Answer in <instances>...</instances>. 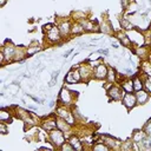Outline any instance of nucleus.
<instances>
[{
  "label": "nucleus",
  "mask_w": 151,
  "mask_h": 151,
  "mask_svg": "<svg viewBox=\"0 0 151 151\" xmlns=\"http://www.w3.org/2000/svg\"><path fill=\"white\" fill-rule=\"evenodd\" d=\"M99 54H100L99 52H97V53H93V54H91V55H90V59H88V60H98V59L100 58V57H99Z\"/></svg>",
  "instance_id": "34"
},
{
  "label": "nucleus",
  "mask_w": 151,
  "mask_h": 151,
  "mask_svg": "<svg viewBox=\"0 0 151 151\" xmlns=\"http://www.w3.org/2000/svg\"><path fill=\"white\" fill-rule=\"evenodd\" d=\"M58 74H59V71H57V72H54V73L52 74V79H51V81L48 83V85H50V86H53V85L55 84L57 78H58Z\"/></svg>",
  "instance_id": "33"
},
{
  "label": "nucleus",
  "mask_w": 151,
  "mask_h": 151,
  "mask_svg": "<svg viewBox=\"0 0 151 151\" xmlns=\"http://www.w3.org/2000/svg\"><path fill=\"white\" fill-rule=\"evenodd\" d=\"M79 72L81 76V80L83 81H87L92 76H93V68L91 67V65H80L79 67Z\"/></svg>",
  "instance_id": "10"
},
{
  "label": "nucleus",
  "mask_w": 151,
  "mask_h": 151,
  "mask_svg": "<svg viewBox=\"0 0 151 151\" xmlns=\"http://www.w3.org/2000/svg\"><path fill=\"white\" fill-rule=\"evenodd\" d=\"M0 120L4 122V123L9 122V120H11V113H9V111L1 110V111H0Z\"/></svg>",
  "instance_id": "23"
},
{
  "label": "nucleus",
  "mask_w": 151,
  "mask_h": 151,
  "mask_svg": "<svg viewBox=\"0 0 151 151\" xmlns=\"http://www.w3.org/2000/svg\"><path fill=\"white\" fill-rule=\"evenodd\" d=\"M142 68H143V72H144L145 76L151 77V63H150V61H145V63H143Z\"/></svg>",
  "instance_id": "25"
},
{
  "label": "nucleus",
  "mask_w": 151,
  "mask_h": 151,
  "mask_svg": "<svg viewBox=\"0 0 151 151\" xmlns=\"http://www.w3.org/2000/svg\"><path fill=\"white\" fill-rule=\"evenodd\" d=\"M92 149H93L94 151H107V150H110V147H109L104 142H103V143H101V142H98L97 144L93 145Z\"/></svg>",
  "instance_id": "22"
},
{
  "label": "nucleus",
  "mask_w": 151,
  "mask_h": 151,
  "mask_svg": "<svg viewBox=\"0 0 151 151\" xmlns=\"http://www.w3.org/2000/svg\"><path fill=\"white\" fill-rule=\"evenodd\" d=\"M112 46H113V47H114V48H117V47H118V44H116V42H114V44H113V42H112Z\"/></svg>",
  "instance_id": "39"
},
{
  "label": "nucleus",
  "mask_w": 151,
  "mask_h": 151,
  "mask_svg": "<svg viewBox=\"0 0 151 151\" xmlns=\"http://www.w3.org/2000/svg\"><path fill=\"white\" fill-rule=\"evenodd\" d=\"M122 88L126 92V93H130V92H133V83L131 79H126L123 81L122 84Z\"/></svg>",
  "instance_id": "18"
},
{
  "label": "nucleus",
  "mask_w": 151,
  "mask_h": 151,
  "mask_svg": "<svg viewBox=\"0 0 151 151\" xmlns=\"http://www.w3.org/2000/svg\"><path fill=\"white\" fill-rule=\"evenodd\" d=\"M122 101H123L124 106H125L127 110H131V109L137 104L136 94H133L132 92H130V93H126V92H125L124 97L122 98Z\"/></svg>",
  "instance_id": "6"
},
{
  "label": "nucleus",
  "mask_w": 151,
  "mask_h": 151,
  "mask_svg": "<svg viewBox=\"0 0 151 151\" xmlns=\"http://www.w3.org/2000/svg\"><path fill=\"white\" fill-rule=\"evenodd\" d=\"M57 116L64 120H66L68 124L73 125L74 124V118H73V114L71 113V111L68 109H66V106H61V107H58L57 111H55Z\"/></svg>",
  "instance_id": "3"
},
{
  "label": "nucleus",
  "mask_w": 151,
  "mask_h": 151,
  "mask_svg": "<svg viewBox=\"0 0 151 151\" xmlns=\"http://www.w3.org/2000/svg\"><path fill=\"white\" fill-rule=\"evenodd\" d=\"M145 137H146L145 131H144V130H138V131H136V132L133 133V136H132V140H133L134 143H138V144H139Z\"/></svg>",
  "instance_id": "16"
},
{
  "label": "nucleus",
  "mask_w": 151,
  "mask_h": 151,
  "mask_svg": "<svg viewBox=\"0 0 151 151\" xmlns=\"http://www.w3.org/2000/svg\"><path fill=\"white\" fill-rule=\"evenodd\" d=\"M48 137L52 142V144L54 145V147H60L64 143H65V136H64V132L59 129H54L52 131H50L48 133Z\"/></svg>",
  "instance_id": "2"
},
{
  "label": "nucleus",
  "mask_w": 151,
  "mask_h": 151,
  "mask_svg": "<svg viewBox=\"0 0 151 151\" xmlns=\"http://www.w3.org/2000/svg\"><path fill=\"white\" fill-rule=\"evenodd\" d=\"M60 149H61L63 151H66V150H68V151H72V150H74V149H73V146L70 144V142H67V143L65 142V143H64V144L60 146Z\"/></svg>",
  "instance_id": "31"
},
{
  "label": "nucleus",
  "mask_w": 151,
  "mask_h": 151,
  "mask_svg": "<svg viewBox=\"0 0 151 151\" xmlns=\"http://www.w3.org/2000/svg\"><path fill=\"white\" fill-rule=\"evenodd\" d=\"M116 73H114V70L113 68H111V67H109V71H107V77H106V79L111 83V81H113V79L116 78V76H114Z\"/></svg>",
  "instance_id": "27"
},
{
  "label": "nucleus",
  "mask_w": 151,
  "mask_h": 151,
  "mask_svg": "<svg viewBox=\"0 0 151 151\" xmlns=\"http://www.w3.org/2000/svg\"><path fill=\"white\" fill-rule=\"evenodd\" d=\"M107 71H109V67L105 65V64H99L97 67L93 68V76L97 78V79H106L107 77Z\"/></svg>",
  "instance_id": "7"
},
{
  "label": "nucleus",
  "mask_w": 151,
  "mask_h": 151,
  "mask_svg": "<svg viewBox=\"0 0 151 151\" xmlns=\"http://www.w3.org/2000/svg\"><path fill=\"white\" fill-rule=\"evenodd\" d=\"M58 27H59V31H60V33H61V37H66V35H68V34L71 33L72 26H71V24H70L68 21H63V22H60V25H59Z\"/></svg>",
  "instance_id": "13"
},
{
  "label": "nucleus",
  "mask_w": 151,
  "mask_h": 151,
  "mask_svg": "<svg viewBox=\"0 0 151 151\" xmlns=\"http://www.w3.org/2000/svg\"><path fill=\"white\" fill-rule=\"evenodd\" d=\"M101 139L104 140V143L110 147V149H117V147H119V145H120V142H118L117 139H113V138H111V137H109V136H104V137H101Z\"/></svg>",
  "instance_id": "14"
},
{
  "label": "nucleus",
  "mask_w": 151,
  "mask_h": 151,
  "mask_svg": "<svg viewBox=\"0 0 151 151\" xmlns=\"http://www.w3.org/2000/svg\"><path fill=\"white\" fill-rule=\"evenodd\" d=\"M119 40H120V42H122L123 45H125V46H130V45H131L130 38H127L125 34H119Z\"/></svg>",
  "instance_id": "26"
},
{
  "label": "nucleus",
  "mask_w": 151,
  "mask_h": 151,
  "mask_svg": "<svg viewBox=\"0 0 151 151\" xmlns=\"http://www.w3.org/2000/svg\"><path fill=\"white\" fill-rule=\"evenodd\" d=\"M132 83H133V91H136V92L144 87V84H143V81H142V79L139 77H134Z\"/></svg>",
  "instance_id": "20"
},
{
  "label": "nucleus",
  "mask_w": 151,
  "mask_h": 151,
  "mask_svg": "<svg viewBox=\"0 0 151 151\" xmlns=\"http://www.w3.org/2000/svg\"><path fill=\"white\" fill-rule=\"evenodd\" d=\"M71 52H72V50H70V51H67V52H66V53H65V54H64V57H65V58H66V57H67V55H68V54H70V53H71Z\"/></svg>",
  "instance_id": "38"
},
{
  "label": "nucleus",
  "mask_w": 151,
  "mask_h": 151,
  "mask_svg": "<svg viewBox=\"0 0 151 151\" xmlns=\"http://www.w3.org/2000/svg\"><path fill=\"white\" fill-rule=\"evenodd\" d=\"M41 126H42V129H44L45 131H48V132H50V131L57 129V119H54V118L46 119V120H44V122L41 123Z\"/></svg>",
  "instance_id": "12"
},
{
  "label": "nucleus",
  "mask_w": 151,
  "mask_h": 151,
  "mask_svg": "<svg viewBox=\"0 0 151 151\" xmlns=\"http://www.w3.org/2000/svg\"><path fill=\"white\" fill-rule=\"evenodd\" d=\"M150 63H151V60H150Z\"/></svg>",
  "instance_id": "42"
},
{
  "label": "nucleus",
  "mask_w": 151,
  "mask_h": 151,
  "mask_svg": "<svg viewBox=\"0 0 151 151\" xmlns=\"http://www.w3.org/2000/svg\"><path fill=\"white\" fill-rule=\"evenodd\" d=\"M139 144H140V146H142L143 149L150 150V149H151V137H150V136H146Z\"/></svg>",
  "instance_id": "24"
},
{
  "label": "nucleus",
  "mask_w": 151,
  "mask_h": 151,
  "mask_svg": "<svg viewBox=\"0 0 151 151\" xmlns=\"http://www.w3.org/2000/svg\"><path fill=\"white\" fill-rule=\"evenodd\" d=\"M150 39H151V35H150Z\"/></svg>",
  "instance_id": "41"
},
{
  "label": "nucleus",
  "mask_w": 151,
  "mask_h": 151,
  "mask_svg": "<svg viewBox=\"0 0 151 151\" xmlns=\"http://www.w3.org/2000/svg\"><path fill=\"white\" fill-rule=\"evenodd\" d=\"M81 80V76H80V72H79V68L78 70H71L67 76L65 77V81L67 84H76V83H79Z\"/></svg>",
  "instance_id": "9"
},
{
  "label": "nucleus",
  "mask_w": 151,
  "mask_h": 151,
  "mask_svg": "<svg viewBox=\"0 0 151 151\" xmlns=\"http://www.w3.org/2000/svg\"><path fill=\"white\" fill-rule=\"evenodd\" d=\"M107 94H109V97H110L111 99H113V100H119V99H122V98L124 97L125 91H124L123 88L118 87V86H111V87L109 88V91H107Z\"/></svg>",
  "instance_id": "8"
},
{
  "label": "nucleus",
  "mask_w": 151,
  "mask_h": 151,
  "mask_svg": "<svg viewBox=\"0 0 151 151\" xmlns=\"http://www.w3.org/2000/svg\"><path fill=\"white\" fill-rule=\"evenodd\" d=\"M70 144L73 146L74 150H81L83 149V145H81V142L79 140V138L77 136H72L70 139H68Z\"/></svg>",
  "instance_id": "17"
},
{
  "label": "nucleus",
  "mask_w": 151,
  "mask_h": 151,
  "mask_svg": "<svg viewBox=\"0 0 151 151\" xmlns=\"http://www.w3.org/2000/svg\"><path fill=\"white\" fill-rule=\"evenodd\" d=\"M17 53H18V48L12 45L11 42L4 45L2 50H1V61L2 64L5 63H11V61H15L17 59Z\"/></svg>",
  "instance_id": "1"
},
{
  "label": "nucleus",
  "mask_w": 151,
  "mask_h": 151,
  "mask_svg": "<svg viewBox=\"0 0 151 151\" xmlns=\"http://www.w3.org/2000/svg\"><path fill=\"white\" fill-rule=\"evenodd\" d=\"M122 26H123V28H125V29H132V28H133L132 24H131L127 19H123V20H122Z\"/></svg>",
  "instance_id": "29"
},
{
  "label": "nucleus",
  "mask_w": 151,
  "mask_h": 151,
  "mask_svg": "<svg viewBox=\"0 0 151 151\" xmlns=\"http://www.w3.org/2000/svg\"><path fill=\"white\" fill-rule=\"evenodd\" d=\"M39 51H40V47H39V46L28 47V50H27L26 54H28V55H32V54H35V53H37V52H39Z\"/></svg>",
  "instance_id": "30"
},
{
  "label": "nucleus",
  "mask_w": 151,
  "mask_h": 151,
  "mask_svg": "<svg viewBox=\"0 0 151 151\" xmlns=\"http://www.w3.org/2000/svg\"><path fill=\"white\" fill-rule=\"evenodd\" d=\"M59 100H60V103H63V105L70 106L72 104V100H73V97H72L71 91L67 90L66 87L61 88V91L59 93Z\"/></svg>",
  "instance_id": "5"
},
{
  "label": "nucleus",
  "mask_w": 151,
  "mask_h": 151,
  "mask_svg": "<svg viewBox=\"0 0 151 151\" xmlns=\"http://www.w3.org/2000/svg\"><path fill=\"white\" fill-rule=\"evenodd\" d=\"M84 32H85V29H84V27H83V25L80 22H76V24L72 25V28H71V33L72 34H81Z\"/></svg>",
  "instance_id": "19"
},
{
  "label": "nucleus",
  "mask_w": 151,
  "mask_h": 151,
  "mask_svg": "<svg viewBox=\"0 0 151 151\" xmlns=\"http://www.w3.org/2000/svg\"><path fill=\"white\" fill-rule=\"evenodd\" d=\"M0 131H1V133H2V134H6V133H7V129H6L5 123H4V122H1V124H0Z\"/></svg>",
  "instance_id": "35"
},
{
  "label": "nucleus",
  "mask_w": 151,
  "mask_h": 151,
  "mask_svg": "<svg viewBox=\"0 0 151 151\" xmlns=\"http://www.w3.org/2000/svg\"><path fill=\"white\" fill-rule=\"evenodd\" d=\"M122 5H123V7H126L127 1H126V0H122Z\"/></svg>",
  "instance_id": "37"
},
{
  "label": "nucleus",
  "mask_w": 151,
  "mask_h": 151,
  "mask_svg": "<svg viewBox=\"0 0 151 151\" xmlns=\"http://www.w3.org/2000/svg\"><path fill=\"white\" fill-rule=\"evenodd\" d=\"M149 97H150V94H149V92L146 91V90H139V91H137L136 92V99H137V103L138 104H145L147 100H149Z\"/></svg>",
  "instance_id": "11"
},
{
  "label": "nucleus",
  "mask_w": 151,
  "mask_h": 151,
  "mask_svg": "<svg viewBox=\"0 0 151 151\" xmlns=\"http://www.w3.org/2000/svg\"><path fill=\"white\" fill-rule=\"evenodd\" d=\"M144 131H145L146 136H150V137H151V120H149V122L145 124V126H144Z\"/></svg>",
  "instance_id": "32"
},
{
  "label": "nucleus",
  "mask_w": 151,
  "mask_h": 151,
  "mask_svg": "<svg viewBox=\"0 0 151 151\" xmlns=\"http://www.w3.org/2000/svg\"><path fill=\"white\" fill-rule=\"evenodd\" d=\"M5 2H6V0H1V2H0V5H1V6H4V5H5Z\"/></svg>",
  "instance_id": "40"
},
{
  "label": "nucleus",
  "mask_w": 151,
  "mask_h": 151,
  "mask_svg": "<svg viewBox=\"0 0 151 151\" xmlns=\"http://www.w3.org/2000/svg\"><path fill=\"white\" fill-rule=\"evenodd\" d=\"M57 129L61 130L63 132H70L71 124H68L66 120H64V119H61V118L58 117V119H57Z\"/></svg>",
  "instance_id": "15"
},
{
  "label": "nucleus",
  "mask_w": 151,
  "mask_h": 151,
  "mask_svg": "<svg viewBox=\"0 0 151 151\" xmlns=\"http://www.w3.org/2000/svg\"><path fill=\"white\" fill-rule=\"evenodd\" d=\"M46 39H47L51 44L58 42V41L61 39V33H60V31H59V27L53 25L51 29L46 31Z\"/></svg>",
  "instance_id": "4"
},
{
  "label": "nucleus",
  "mask_w": 151,
  "mask_h": 151,
  "mask_svg": "<svg viewBox=\"0 0 151 151\" xmlns=\"http://www.w3.org/2000/svg\"><path fill=\"white\" fill-rule=\"evenodd\" d=\"M144 87H145V90L149 93H151V77H147L146 76V79L144 81Z\"/></svg>",
  "instance_id": "28"
},
{
  "label": "nucleus",
  "mask_w": 151,
  "mask_h": 151,
  "mask_svg": "<svg viewBox=\"0 0 151 151\" xmlns=\"http://www.w3.org/2000/svg\"><path fill=\"white\" fill-rule=\"evenodd\" d=\"M52 26H53L52 24H48V25H45V26H44V31L46 32V31H48V29H51V28H52Z\"/></svg>",
  "instance_id": "36"
},
{
  "label": "nucleus",
  "mask_w": 151,
  "mask_h": 151,
  "mask_svg": "<svg viewBox=\"0 0 151 151\" xmlns=\"http://www.w3.org/2000/svg\"><path fill=\"white\" fill-rule=\"evenodd\" d=\"M80 24L83 25V27H84V29L85 31H93L94 29V21H90V20H85V19H83L81 21H80Z\"/></svg>",
  "instance_id": "21"
}]
</instances>
